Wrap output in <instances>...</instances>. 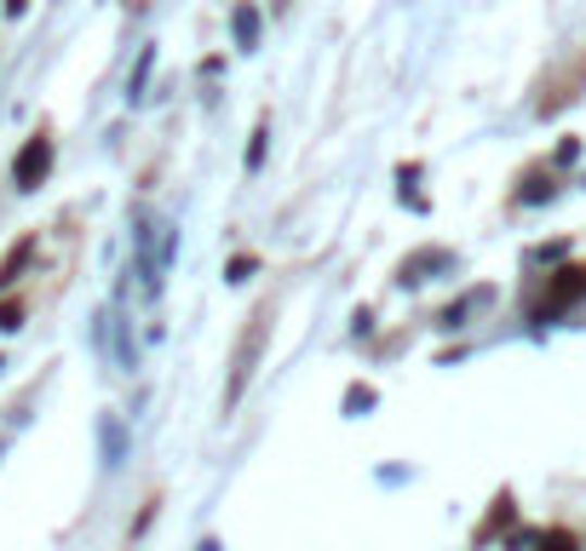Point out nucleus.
I'll return each mask as SVG.
<instances>
[{
	"label": "nucleus",
	"instance_id": "nucleus-1",
	"mask_svg": "<svg viewBox=\"0 0 586 551\" xmlns=\"http://www.w3.org/2000/svg\"><path fill=\"white\" fill-rule=\"evenodd\" d=\"M265 339H271V299H265V304H253V311H248V328H241V339H236L230 385H225V408H236V402H241V391L253 385L259 356H265Z\"/></svg>",
	"mask_w": 586,
	"mask_h": 551
},
{
	"label": "nucleus",
	"instance_id": "nucleus-2",
	"mask_svg": "<svg viewBox=\"0 0 586 551\" xmlns=\"http://www.w3.org/2000/svg\"><path fill=\"white\" fill-rule=\"evenodd\" d=\"M581 299H586V264H558V271L547 276V293H540V304H535V322H552L563 311H575Z\"/></svg>",
	"mask_w": 586,
	"mask_h": 551
},
{
	"label": "nucleus",
	"instance_id": "nucleus-3",
	"mask_svg": "<svg viewBox=\"0 0 586 551\" xmlns=\"http://www.w3.org/2000/svg\"><path fill=\"white\" fill-rule=\"evenodd\" d=\"M47 173H52V133L40 127L24 150H17V161H12V184L17 190H40L47 184Z\"/></svg>",
	"mask_w": 586,
	"mask_h": 551
},
{
	"label": "nucleus",
	"instance_id": "nucleus-4",
	"mask_svg": "<svg viewBox=\"0 0 586 551\" xmlns=\"http://www.w3.org/2000/svg\"><path fill=\"white\" fill-rule=\"evenodd\" d=\"M454 253H442V248H426V253H414V259H402V276L397 281H426V271H449Z\"/></svg>",
	"mask_w": 586,
	"mask_h": 551
},
{
	"label": "nucleus",
	"instance_id": "nucleus-5",
	"mask_svg": "<svg viewBox=\"0 0 586 551\" xmlns=\"http://www.w3.org/2000/svg\"><path fill=\"white\" fill-rule=\"evenodd\" d=\"M29 253H35V236H24L17 248H7V259H0V293L12 288L17 276H24V264H29Z\"/></svg>",
	"mask_w": 586,
	"mask_h": 551
},
{
	"label": "nucleus",
	"instance_id": "nucleus-6",
	"mask_svg": "<svg viewBox=\"0 0 586 551\" xmlns=\"http://www.w3.org/2000/svg\"><path fill=\"white\" fill-rule=\"evenodd\" d=\"M512 517H518V505H512V494H500V500L489 505V523L477 528V546H489V535H500V528H512Z\"/></svg>",
	"mask_w": 586,
	"mask_h": 551
},
{
	"label": "nucleus",
	"instance_id": "nucleus-7",
	"mask_svg": "<svg viewBox=\"0 0 586 551\" xmlns=\"http://www.w3.org/2000/svg\"><path fill=\"white\" fill-rule=\"evenodd\" d=\"M535 551H581V540L570 535V528H547V535H540V546Z\"/></svg>",
	"mask_w": 586,
	"mask_h": 551
},
{
	"label": "nucleus",
	"instance_id": "nucleus-8",
	"mask_svg": "<svg viewBox=\"0 0 586 551\" xmlns=\"http://www.w3.org/2000/svg\"><path fill=\"white\" fill-rule=\"evenodd\" d=\"M265 138H271V121H259V127H253V145H248V173L265 167Z\"/></svg>",
	"mask_w": 586,
	"mask_h": 551
},
{
	"label": "nucleus",
	"instance_id": "nucleus-9",
	"mask_svg": "<svg viewBox=\"0 0 586 551\" xmlns=\"http://www.w3.org/2000/svg\"><path fill=\"white\" fill-rule=\"evenodd\" d=\"M24 328V299H0V334Z\"/></svg>",
	"mask_w": 586,
	"mask_h": 551
},
{
	"label": "nucleus",
	"instance_id": "nucleus-10",
	"mask_svg": "<svg viewBox=\"0 0 586 551\" xmlns=\"http://www.w3.org/2000/svg\"><path fill=\"white\" fill-rule=\"evenodd\" d=\"M253 35H259V17H253V7H236V40H241V47H253Z\"/></svg>",
	"mask_w": 586,
	"mask_h": 551
},
{
	"label": "nucleus",
	"instance_id": "nucleus-11",
	"mask_svg": "<svg viewBox=\"0 0 586 551\" xmlns=\"http://www.w3.org/2000/svg\"><path fill=\"white\" fill-rule=\"evenodd\" d=\"M253 271H259V259H253V253H236V259H230V281H248Z\"/></svg>",
	"mask_w": 586,
	"mask_h": 551
},
{
	"label": "nucleus",
	"instance_id": "nucleus-12",
	"mask_svg": "<svg viewBox=\"0 0 586 551\" xmlns=\"http://www.w3.org/2000/svg\"><path fill=\"white\" fill-rule=\"evenodd\" d=\"M29 12V0H7V17H24Z\"/></svg>",
	"mask_w": 586,
	"mask_h": 551
}]
</instances>
